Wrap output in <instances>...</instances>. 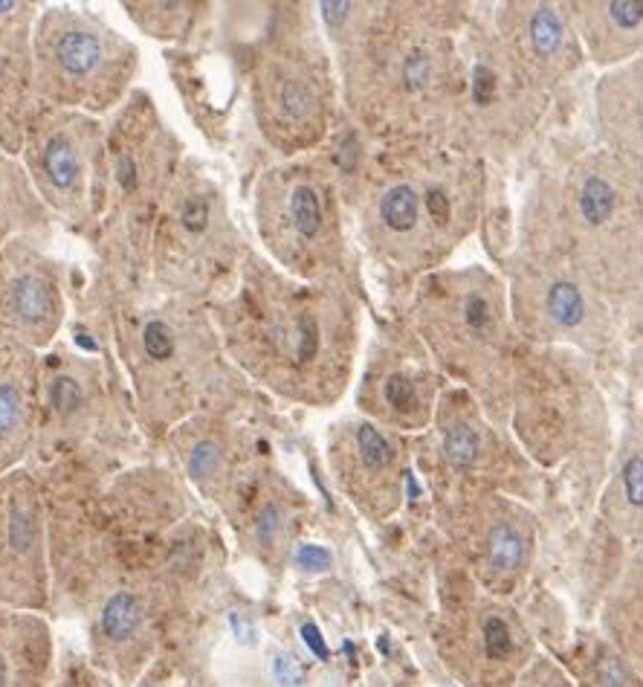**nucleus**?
Masks as SVG:
<instances>
[{
    "label": "nucleus",
    "mask_w": 643,
    "mask_h": 687,
    "mask_svg": "<svg viewBox=\"0 0 643 687\" xmlns=\"http://www.w3.org/2000/svg\"><path fill=\"white\" fill-rule=\"evenodd\" d=\"M281 108H285L287 117H293V119H302L304 114L310 110V90L302 85V82H287L285 87H281Z\"/></svg>",
    "instance_id": "17"
},
{
    "label": "nucleus",
    "mask_w": 643,
    "mask_h": 687,
    "mask_svg": "<svg viewBox=\"0 0 643 687\" xmlns=\"http://www.w3.org/2000/svg\"><path fill=\"white\" fill-rule=\"evenodd\" d=\"M44 169H47L50 180H53L58 189H71L73 183H76L78 160L67 137L55 133L53 140L47 142V151H44Z\"/></svg>",
    "instance_id": "5"
},
{
    "label": "nucleus",
    "mask_w": 643,
    "mask_h": 687,
    "mask_svg": "<svg viewBox=\"0 0 643 687\" xmlns=\"http://www.w3.org/2000/svg\"><path fill=\"white\" fill-rule=\"evenodd\" d=\"M9 681V667H7V658L0 656V687H7Z\"/></svg>",
    "instance_id": "34"
},
{
    "label": "nucleus",
    "mask_w": 643,
    "mask_h": 687,
    "mask_svg": "<svg viewBox=\"0 0 643 687\" xmlns=\"http://www.w3.org/2000/svg\"><path fill=\"white\" fill-rule=\"evenodd\" d=\"M276 532H279V511L267 508L261 514V525H258V534H261L264 543H270V539L276 537Z\"/></svg>",
    "instance_id": "29"
},
{
    "label": "nucleus",
    "mask_w": 643,
    "mask_h": 687,
    "mask_svg": "<svg viewBox=\"0 0 643 687\" xmlns=\"http://www.w3.org/2000/svg\"><path fill=\"white\" fill-rule=\"evenodd\" d=\"M215 464H217L215 444L203 441V444H197L192 450V459H189V473H192L194 479H203V476H210L212 470H215Z\"/></svg>",
    "instance_id": "19"
},
{
    "label": "nucleus",
    "mask_w": 643,
    "mask_h": 687,
    "mask_svg": "<svg viewBox=\"0 0 643 687\" xmlns=\"http://www.w3.org/2000/svg\"><path fill=\"white\" fill-rule=\"evenodd\" d=\"M142 345H146V354L151 359H169L174 352V343H171V331L165 322L151 320L142 331Z\"/></svg>",
    "instance_id": "15"
},
{
    "label": "nucleus",
    "mask_w": 643,
    "mask_h": 687,
    "mask_svg": "<svg viewBox=\"0 0 643 687\" xmlns=\"http://www.w3.org/2000/svg\"><path fill=\"white\" fill-rule=\"evenodd\" d=\"M78 343L85 345L87 352H94V348H96V345H94V343H90V340H87V334H78Z\"/></svg>",
    "instance_id": "35"
},
{
    "label": "nucleus",
    "mask_w": 643,
    "mask_h": 687,
    "mask_svg": "<svg viewBox=\"0 0 643 687\" xmlns=\"http://www.w3.org/2000/svg\"><path fill=\"white\" fill-rule=\"evenodd\" d=\"M386 400H388V404H392V407H397V409H409L411 404H415V389H411V383L406 380V377H400V375L388 377Z\"/></svg>",
    "instance_id": "22"
},
{
    "label": "nucleus",
    "mask_w": 643,
    "mask_h": 687,
    "mask_svg": "<svg viewBox=\"0 0 643 687\" xmlns=\"http://www.w3.org/2000/svg\"><path fill=\"white\" fill-rule=\"evenodd\" d=\"M429 210H432V215H438V218H447V201H443L438 192H432V197H429Z\"/></svg>",
    "instance_id": "33"
},
{
    "label": "nucleus",
    "mask_w": 643,
    "mask_h": 687,
    "mask_svg": "<svg viewBox=\"0 0 643 687\" xmlns=\"http://www.w3.org/2000/svg\"><path fill=\"white\" fill-rule=\"evenodd\" d=\"M12 308L24 322H41L50 311V290L35 276H21L12 285Z\"/></svg>",
    "instance_id": "4"
},
{
    "label": "nucleus",
    "mask_w": 643,
    "mask_h": 687,
    "mask_svg": "<svg viewBox=\"0 0 643 687\" xmlns=\"http://www.w3.org/2000/svg\"><path fill=\"white\" fill-rule=\"evenodd\" d=\"M21 391H18L15 383H0V436H7L18 427L21 421Z\"/></svg>",
    "instance_id": "14"
},
{
    "label": "nucleus",
    "mask_w": 643,
    "mask_h": 687,
    "mask_svg": "<svg viewBox=\"0 0 643 687\" xmlns=\"http://www.w3.org/2000/svg\"><path fill=\"white\" fill-rule=\"evenodd\" d=\"M562 41H566V30L559 24V18L554 9L543 7L531 21V44H534L536 55L550 58L562 50Z\"/></svg>",
    "instance_id": "7"
},
{
    "label": "nucleus",
    "mask_w": 643,
    "mask_h": 687,
    "mask_svg": "<svg viewBox=\"0 0 643 687\" xmlns=\"http://www.w3.org/2000/svg\"><path fill=\"white\" fill-rule=\"evenodd\" d=\"M290 215H293L296 229L304 238H313L322 227V206H319L317 192L310 186H296L293 197H290Z\"/></svg>",
    "instance_id": "9"
},
{
    "label": "nucleus",
    "mask_w": 643,
    "mask_h": 687,
    "mask_svg": "<svg viewBox=\"0 0 643 687\" xmlns=\"http://www.w3.org/2000/svg\"><path fill=\"white\" fill-rule=\"evenodd\" d=\"M381 215L388 227L397 233H406L418 224V195L411 186H395L388 189L386 197L381 204Z\"/></svg>",
    "instance_id": "6"
},
{
    "label": "nucleus",
    "mask_w": 643,
    "mask_h": 687,
    "mask_svg": "<svg viewBox=\"0 0 643 687\" xmlns=\"http://www.w3.org/2000/svg\"><path fill=\"white\" fill-rule=\"evenodd\" d=\"M597 685L600 687H626V670H623V664L614 662V658H606V662L597 667Z\"/></svg>",
    "instance_id": "24"
},
{
    "label": "nucleus",
    "mask_w": 643,
    "mask_h": 687,
    "mask_svg": "<svg viewBox=\"0 0 643 687\" xmlns=\"http://www.w3.org/2000/svg\"><path fill=\"white\" fill-rule=\"evenodd\" d=\"M55 58L73 76H85V73H90L99 64L101 47L96 35L73 30L64 32L62 39H58V44H55Z\"/></svg>",
    "instance_id": "1"
},
{
    "label": "nucleus",
    "mask_w": 643,
    "mask_h": 687,
    "mask_svg": "<svg viewBox=\"0 0 643 687\" xmlns=\"http://www.w3.org/2000/svg\"><path fill=\"white\" fill-rule=\"evenodd\" d=\"M443 450L450 455L452 464L458 468H467V464H473L479 459V436H475L470 427L464 423H458L452 430H447V438H443Z\"/></svg>",
    "instance_id": "10"
},
{
    "label": "nucleus",
    "mask_w": 643,
    "mask_h": 687,
    "mask_svg": "<svg viewBox=\"0 0 643 687\" xmlns=\"http://www.w3.org/2000/svg\"><path fill=\"white\" fill-rule=\"evenodd\" d=\"M35 537V523H32V514L26 505L21 502H12L7 514V539L12 551H26Z\"/></svg>",
    "instance_id": "13"
},
{
    "label": "nucleus",
    "mask_w": 643,
    "mask_h": 687,
    "mask_svg": "<svg viewBox=\"0 0 643 687\" xmlns=\"http://www.w3.org/2000/svg\"><path fill=\"white\" fill-rule=\"evenodd\" d=\"M357 447L360 459H363V464L368 470H383L392 461V444L374 427H368V423H363L357 430Z\"/></svg>",
    "instance_id": "11"
},
{
    "label": "nucleus",
    "mask_w": 643,
    "mask_h": 687,
    "mask_svg": "<svg viewBox=\"0 0 643 687\" xmlns=\"http://www.w3.org/2000/svg\"><path fill=\"white\" fill-rule=\"evenodd\" d=\"M406 82H409V87H420V85H427V78H429V58L427 55H409V62H406Z\"/></svg>",
    "instance_id": "25"
},
{
    "label": "nucleus",
    "mask_w": 643,
    "mask_h": 687,
    "mask_svg": "<svg viewBox=\"0 0 643 687\" xmlns=\"http://www.w3.org/2000/svg\"><path fill=\"white\" fill-rule=\"evenodd\" d=\"M597 18L603 21V30L609 35H618L623 41H641L643 35V3H603L594 7Z\"/></svg>",
    "instance_id": "3"
},
{
    "label": "nucleus",
    "mask_w": 643,
    "mask_h": 687,
    "mask_svg": "<svg viewBox=\"0 0 643 687\" xmlns=\"http://www.w3.org/2000/svg\"><path fill=\"white\" fill-rule=\"evenodd\" d=\"M272 676L281 687H302L304 685V667L293 653H279L272 662Z\"/></svg>",
    "instance_id": "18"
},
{
    "label": "nucleus",
    "mask_w": 643,
    "mask_h": 687,
    "mask_svg": "<svg viewBox=\"0 0 643 687\" xmlns=\"http://www.w3.org/2000/svg\"><path fill=\"white\" fill-rule=\"evenodd\" d=\"M50 398H53V407L58 409V412H73L78 404V386L76 380H71V377H58V380L53 383V391H50Z\"/></svg>",
    "instance_id": "20"
},
{
    "label": "nucleus",
    "mask_w": 643,
    "mask_h": 687,
    "mask_svg": "<svg viewBox=\"0 0 643 687\" xmlns=\"http://www.w3.org/2000/svg\"><path fill=\"white\" fill-rule=\"evenodd\" d=\"M302 641L313 656L328 658V644L325 638H322V633H319L317 624H302Z\"/></svg>",
    "instance_id": "27"
},
{
    "label": "nucleus",
    "mask_w": 643,
    "mask_h": 687,
    "mask_svg": "<svg viewBox=\"0 0 643 687\" xmlns=\"http://www.w3.org/2000/svg\"><path fill=\"white\" fill-rule=\"evenodd\" d=\"M296 562L308 571H325V569H331L334 557H331V551L322 546H299V551H296Z\"/></svg>",
    "instance_id": "21"
},
{
    "label": "nucleus",
    "mask_w": 643,
    "mask_h": 687,
    "mask_svg": "<svg viewBox=\"0 0 643 687\" xmlns=\"http://www.w3.org/2000/svg\"><path fill=\"white\" fill-rule=\"evenodd\" d=\"M233 630H235V635H244L240 641H247V644L253 641V626H249L240 615H233Z\"/></svg>",
    "instance_id": "32"
},
{
    "label": "nucleus",
    "mask_w": 643,
    "mask_h": 687,
    "mask_svg": "<svg viewBox=\"0 0 643 687\" xmlns=\"http://www.w3.org/2000/svg\"><path fill=\"white\" fill-rule=\"evenodd\" d=\"M464 316H467V325L473 331H481L484 325H487L490 320V313H487V302L481 297H470L467 299V305H464Z\"/></svg>",
    "instance_id": "26"
},
{
    "label": "nucleus",
    "mask_w": 643,
    "mask_h": 687,
    "mask_svg": "<svg viewBox=\"0 0 643 687\" xmlns=\"http://www.w3.org/2000/svg\"><path fill=\"white\" fill-rule=\"evenodd\" d=\"M142 624V607L131 592H117L101 610V633L114 641L131 638Z\"/></svg>",
    "instance_id": "2"
},
{
    "label": "nucleus",
    "mask_w": 643,
    "mask_h": 687,
    "mask_svg": "<svg viewBox=\"0 0 643 687\" xmlns=\"http://www.w3.org/2000/svg\"><path fill=\"white\" fill-rule=\"evenodd\" d=\"M322 9H325V18L331 24H340L342 18L349 15L351 3H322Z\"/></svg>",
    "instance_id": "31"
},
{
    "label": "nucleus",
    "mask_w": 643,
    "mask_h": 687,
    "mask_svg": "<svg viewBox=\"0 0 643 687\" xmlns=\"http://www.w3.org/2000/svg\"><path fill=\"white\" fill-rule=\"evenodd\" d=\"M189 229H203L206 227V221H210V206L203 204V201H192L186 206V215H183Z\"/></svg>",
    "instance_id": "28"
},
{
    "label": "nucleus",
    "mask_w": 643,
    "mask_h": 687,
    "mask_svg": "<svg viewBox=\"0 0 643 687\" xmlns=\"http://www.w3.org/2000/svg\"><path fill=\"white\" fill-rule=\"evenodd\" d=\"M623 487H626V500L637 508H643V461H629L626 473H623Z\"/></svg>",
    "instance_id": "23"
},
{
    "label": "nucleus",
    "mask_w": 643,
    "mask_h": 687,
    "mask_svg": "<svg viewBox=\"0 0 643 687\" xmlns=\"http://www.w3.org/2000/svg\"><path fill=\"white\" fill-rule=\"evenodd\" d=\"M487 555H490V562H493L496 569L511 571L522 562L525 546H522V537L513 532L511 525H499V528H493V534H490Z\"/></svg>",
    "instance_id": "8"
},
{
    "label": "nucleus",
    "mask_w": 643,
    "mask_h": 687,
    "mask_svg": "<svg viewBox=\"0 0 643 687\" xmlns=\"http://www.w3.org/2000/svg\"><path fill=\"white\" fill-rule=\"evenodd\" d=\"M119 183H122V189H133V183H137V169H133V160L128 154H122V160H119Z\"/></svg>",
    "instance_id": "30"
},
{
    "label": "nucleus",
    "mask_w": 643,
    "mask_h": 687,
    "mask_svg": "<svg viewBox=\"0 0 643 687\" xmlns=\"http://www.w3.org/2000/svg\"><path fill=\"white\" fill-rule=\"evenodd\" d=\"M548 308L554 322H559V325H574V322L580 320L582 299L571 285H554L548 297Z\"/></svg>",
    "instance_id": "12"
},
{
    "label": "nucleus",
    "mask_w": 643,
    "mask_h": 687,
    "mask_svg": "<svg viewBox=\"0 0 643 687\" xmlns=\"http://www.w3.org/2000/svg\"><path fill=\"white\" fill-rule=\"evenodd\" d=\"M513 641H511V630L504 624L502 618H487V624H484V650H487V656L493 662L504 658L511 653Z\"/></svg>",
    "instance_id": "16"
}]
</instances>
